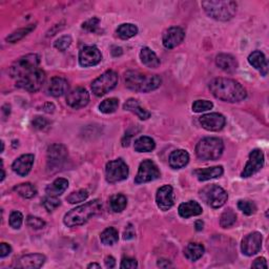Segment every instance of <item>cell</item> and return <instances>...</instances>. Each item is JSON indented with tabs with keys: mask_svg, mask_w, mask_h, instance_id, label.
<instances>
[{
	"mask_svg": "<svg viewBox=\"0 0 269 269\" xmlns=\"http://www.w3.org/2000/svg\"><path fill=\"white\" fill-rule=\"evenodd\" d=\"M49 123L50 122L47 119L43 118V117H39V116L35 117L33 120V125L37 129H44L49 125Z\"/></svg>",
	"mask_w": 269,
	"mask_h": 269,
	"instance_id": "cell-47",
	"label": "cell"
},
{
	"mask_svg": "<svg viewBox=\"0 0 269 269\" xmlns=\"http://www.w3.org/2000/svg\"><path fill=\"white\" fill-rule=\"evenodd\" d=\"M200 197L203 201L212 209H220L227 202L228 195L222 187L211 184V185L205 186L200 191Z\"/></svg>",
	"mask_w": 269,
	"mask_h": 269,
	"instance_id": "cell-7",
	"label": "cell"
},
{
	"mask_svg": "<svg viewBox=\"0 0 269 269\" xmlns=\"http://www.w3.org/2000/svg\"><path fill=\"white\" fill-rule=\"evenodd\" d=\"M189 162V155L186 150L184 149H177L173 151L168 159L170 166L174 170H180L184 166H186Z\"/></svg>",
	"mask_w": 269,
	"mask_h": 269,
	"instance_id": "cell-25",
	"label": "cell"
},
{
	"mask_svg": "<svg viewBox=\"0 0 269 269\" xmlns=\"http://www.w3.org/2000/svg\"><path fill=\"white\" fill-rule=\"evenodd\" d=\"M36 25H30L29 27L19 29L17 30H15L10 36H7L5 38V40L10 43H16L18 41H20L22 38H25L27 35H29L30 32H33L35 30Z\"/></svg>",
	"mask_w": 269,
	"mask_h": 269,
	"instance_id": "cell-33",
	"label": "cell"
},
{
	"mask_svg": "<svg viewBox=\"0 0 269 269\" xmlns=\"http://www.w3.org/2000/svg\"><path fill=\"white\" fill-rule=\"evenodd\" d=\"M160 177V171L151 160H144L139 166V171L135 178L136 184H142L157 180Z\"/></svg>",
	"mask_w": 269,
	"mask_h": 269,
	"instance_id": "cell-11",
	"label": "cell"
},
{
	"mask_svg": "<svg viewBox=\"0 0 269 269\" xmlns=\"http://www.w3.org/2000/svg\"><path fill=\"white\" fill-rule=\"evenodd\" d=\"M263 166H264L263 151L259 149H253L249 153V159L244 167V170L241 174V177L242 178H249V177L253 176L262 170Z\"/></svg>",
	"mask_w": 269,
	"mask_h": 269,
	"instance_id": "cell-12",
	"label": "cell"
},
{
	"mask_svg": "<svg viewBox=\"0 0 269 269\" xmlns=\"http://www.w3.org/2000/svg\"><path fill=\"white\" fill-rule=\"evenodd\" d=\"M224 173L222 166H212V167H207V168H200V170L195 171V175L199 181L204 182L210 179H216L221 177Z\"/></svg>",
	"mask_w": 269,
	"mask_h": 269,
	"instance_id": "cell-26",
	"label": "cell"
},
{
	"mask_svg": "<svg viewBox=\"0 0 269 269\" xmlns=\"http://www.w3.org/2000/svg\"><path fill=\"white\" fill-rule=\"evenodd\" d=\"M118 74L114 71H106L91 83V90L97 97H102L116 88Z\"/></svg>",
	"mask_w": 269,
	"mask_h": 269,
	"instance_id": "cell-8",
	"label": "cell"
},
{
	"mask_svg": "<svg viewBox=\"0 0 269 269\" xmlns=\"http://www.w3.org/2000/svg\"><path fill=\"white\" fill-rule=\"evenodd\" d=\"M251 267L253 268H265L267 269V262L264 258H258L255 260V262L252 263Z\"/></svg>",
	"mask_w": 269,
	"mask_h": 269,
	"instance_id": "cell-51",
	"label": "cell"
},
{
	"mask_svg": "<svg viewBox=\"0 0 269 269\" xmlns=\"http://www.w3.org/2000/svg\"><path fill=\"white\" fill-rule=\"evenodd\" d=\"M68 152L62 144H53L48 149V167L50 170L58 171L64 165Z\"/></svg>",
	"mask_w": 269,
	"mask_h": 269,
	"instance_id": "cell-10",
	"label": "cell"
},
{
	"mask_svg": "<svg viewBox=\"0 0 269 269\" xmlns=\"http://www.w3.org/2000/svg\"><path fill=\"white\" fill-rule=\"evenodd\" d=\"M116 32L121 39L126 40L138 34V28L132 24H123L118 27Z\"/></svg>",
	"mask_w": 269,
	"mask_h": 269,
	"instance_id": "cell-35",
	"label": "cell"
},
{
	"mask_svg": "<svg viewBox=\"0 0 269 269\" xmlns=\"http://www.w3.org/2000/svg\"><path fill=\"white\" fill-rule=\"evenodd\" d=\"M99 24H100V20L98 18H96V17H93V18L89 19L88 21L83 22L82 29L89 30V32H95V30L99 27Z\"/></svg>",
	"mask_w": 269,
	"mask_h": 269,
	"instance_id": "cell-46",
	"label": "cell"
},
{
	"mask_svg": "<svg viewBox=\"0 0 269 269\" xmlns=\"http://www.w3.org/2000/svg\"><path fill=\"white\" fill-rule=\"evenodd\" d=\"M124 81L127 89L139 93H149L157 90L162 83V79L158 75H148L137 71L126 72Z\"/></svg>",
	"mask_w": 269,
	"mask_h": 269,
	"instance_id": "cell-3",
	"label": "cell"
},
{
	"mask_svg": "<svg viewBox=\"0 0 269 269\" xmlns=\"http://www.w3.org/2000/svg\"><path fill=\"white\" fill-rule=\"evenodd\" d=\"M155 140L148 136H142L140 138H138L134 143V149L138 152H149L155 149Z\"/></svg>",
	"mask_w": 269,
	"mask_h": 269,
	"instance_id": "cell-31",
	"label": "cell"
},
{
	"mask_svg": "<svg viewBox=\"0 0 269 269\" xmlns=\"http://www.w3.org/2000/svg\"><path fill=\"white\" fill-rule=\"evenodd\" d=\"M224 150V143L220 138L207 137L200 140L196 147V155L200 160L214 161L218 160Z\"/></svg>",
	"mask_w": 269,
	"mask_h": 269,
	"instance_id": "cell-6",
	"label": "cell"
},
{
	"mask_svg": "<svg viewBox=\"0 0 269 269\" xmlns=\"http://www.w3.org/2000/svg\"><path fill=\"white\" fill-rule=\"evenodd\" d=\"M236 221H237L236 212L232 209H228L222 213V216L220 218V225L223 228H228L230 226H233L236 223Z\"/></svg>",
	"mask_w": 269,
	"mask_h": 269,
	"instance_id": "cell-38",
	"label": "cell"
},
{
	"mask_svg": "<svg viewBox=\"0 0 269 269\" xmlns=\"http://www.w3.org/2000/svg\"><path fill=\"white\" fill-rule=\"evenodd\" d=\"M71 44H72L71 36H62L55 41V43H54V47H55L60 52H64L68 48H70Z\"/></svg>",
	"mask_w": 269,
	"mask_h": 269,
	"instance_id": "cell-43",
	"label": "cell"
},
{
	"mask_svg": "<svg viewBox=\"0 0 269 269\" xmlns=\"http://www.w3.org/2000/svg\"><path fill=\"white\" fill-rule=\"evenodd\" d=\"M184 37H185V33H184L183 29L179 27L170 28L163 33L162 42L164 48L168 50L175 49L179 44H181V42L184 40Z\"/></svg>",
	"mask_w": 269,
	"mask_h": 269,
	"instance_id": "cell-16",
	"label": "cell"
},
{
	"mask_svg": "<svg viewBox=\"0 0 269 269\" xmlns=\"http://www.w3.org/2000/svg\"><path fill=\"white\" fill-rule=\"evenodd\" d=\"M27 224L29 227L33 229H41L45 226V222L38 217L29 216L27 219Z\"/></svg>",
	"mask_w": 269,
	"mask_h": 269,
	"instance_id": "cell-45",
	"label": "cell"
},
{
	"mask_svg": "<svg viewBox=\"0 0 269 269\" xmlns=\"http://www.w3.org/2000/svg\"><path fill=\"white\" fill-rule=\"evenodd\" d=\"M238 207L246 216H251V214L256 213L257 211L256 204L251 201H247V200H240L238 202Z\"/></svg>",
	"mask_w": 269,
	"mask_h": 269,
	"instance_id": "cell-40",
	"label": "cell"
},
{
	"mask_svg": "<svg viewBox=\"0 0 269 269\" xmlns=\"http://www.w3.org/2000/svg\"><path fill=\"white\" fill-rule=\"evenodd\" d=\"M110 205H111V209L114 212H121L126 209L127 199L125 196H123L121 194L115 195L111 198Z\"/></svg>",
	"mask_w": 269,
	"mask_h": 269,
	"instance_id": "cell-36",
	"label": "cell"
},
{
	"mask_svg": "<svg viewBox=\"0 0 269 269\" xmlns=\"http://www.w3.org/2000/svg\"><path fill=\"white\" fill-rule=\"evenodd\" d=\"M201 126L209 132H219L223 129L226 124V119L222 114L219 113H210L203 115L199 119Z\"/></svg>",
	"mask_w": 269,
	"mask_h": 269,
	"instance_id": "cell-14",
	"label": "cell"
},
{
	"mask_svg": "<svg viewBox=\"0 0 269 269\" xmlns=\"http://www.w3.org/2000/svg\"><path fill=\"white\" fill-rule=\"evenodd\" d=\"M209 90L214 98L224 102H240L247 96L246 90L233 79L216 78L209 83Z\"/></svg>",
	"mask_w": 269,
	"mask_h": 269,
	"instance_id": "cell-2",
	"label": "cell"
},
{
	"mask_svg": "<svg viewBox=\"0 0 269 269\" xmlns=\"http://www.w3.org/2000/svg\"><path fill=\"white\" fill-rule=\"evenodd\" d=\"M180 217L184 219H188L190 217L200 216L203 212L202 206L200 205L197 201H188L185 203L180 204L178 209Z\"/></svg>",
	"mask_w": 269,
	"mask_h": 269,
	"instance_id": "cell-24",
	"label": "cell"
},
{
	"mask_svg": "<svg viewBox=\"0 0 269 269\" xmlns=\"http://www.w3.org/2000/svg\"><path fill=\"white\" fill-rule=\"evenodd\" d=\"M120 267H121V268H129V269H133V268H137V267H138V263H137V261H136L135 259H132V258H124V259L122 260Z\"/></svg>",
	"mask_w": 269,
	"mask_h": 269,
	"instance_id": "cell-49",
	"label": "cell"
},
{
	"mask_svg": "<svg viewBox=\"0 0 269 269\" xmlns=\"http://www.w3.org/2000/svg\"><path fill=\"white\" fill-rule=\"evenodd\" d=\"M141 62L149 68H157L160 65V59L156 55L155 52H152L149 48L144 47L140 52Z\"/></svg>",
	"mask_w": 269,
	"mask_h": 269,
	"instance_id": "cell-28",
	"label": "cell"
},
{
	"mask_svg": "<svg viewBox=\"0 0 269 269\" xmlns=\"http://www.w3.org/2000/svg\"><path fill=\"white\" fill-rule=\"evenodd\" d=\"M216 64L221 68L222 71L226 73H235L238 68V61L237 59L229 55V54H220L216 58Z\"/></svg>",
	"mask_w": 269,
	"mask_h": 269,
	"instance_id": "cell-23",
	"label": "cell"
},
{
	"mask_svg": "<svg viewBox=\"0 0 269 269\" xmlns=\"http://www.w3.org/2000/svg\"><path fill=\"white\" fill-rule=\"evenodd\" d=\"M263 237L258 232H253L246 236L242 240L241 249L245 256L251 257L258 253L262 247Z\"/></svg>",
	"mask_w": 269,
	"mask_h": 269,
	"instance_id": "cell-13",
	"label": "cell"
},
{
	"mask_svg": "<svg viewBox=\"0 0 269 269\" xmlns=\"http://www.w3.org/2000/svg\"><path fill=\"white\" fill-rule=\"evenodd\" d=\"M68 82L62 77H53L50 81L48 93L53 97H61L67 93Z\"/></svg>",
	"mask_w": 269,
	"mask_h": 269,
	"instance_id": "cell-21",
	"label": "cell"
},
{
	"mask_svg": "<svg viewBox=\"0 0 269 269\" xmlns=\"http://www.w3.org/2000/svg\"><path fill=\"white\" fill-rule=\"evenodd\" d=\"M88 198H89L88 190L80 189L77 191H73L71 195H68L66 197V201L71 204H76V203L84 202Z\"/></svg>",
	"mask_w": 269,
	"mask_h": 269,
	"instance_id": "cell-39",
	"label": "cell"
},
{
	"mask_svg": "<svg viewBox=\"0 0 269 269\" xmlns=\"http://www.w3.org/2000/svg\"><path fill=\"white\" fill-rule=\"evenodd\" d=\"M158 266L161 267V268H168V267H172V263L170 262L168 260H165V259H160L158 261Z\"/></svg>",
	"mask_w": 269,
	"mask_h": 269,
	"instance_id": "cell-54",
	"label": "cell"
},
{
	"mask_svg": "<svg viewBox=\"0 0 269 269\" xmlns=\"http://www.w3.org/2000/svg\"><path fill=\"white\" fill-rule=\"evenodd\" d=\"M128 174V166L122 159L113 160L105 166L106 181L112 184L127 179Z\"/></svg>",
	"mask_w": 269,
	"mask_h": 269,
	"instance_id": "cell-9",
	"label": "cell"
},
{
	"mask_svg": "<svg viewBox=\"0 0 269 269\" xmlns=\"http://www.w3.org/2000/svg\"><path fill=\"white\" fill-rule=\"evenodd\" d=\"M40 65V57L37 54H29L17 59L10 67V76L16 87L30 93L39 90L45 81V73Z\"/></svg>",
	"mask_w": 269,
	"mask_h": 269,
	"instance_id": "cell-1",
	"label": "cell"
},
{
	"mask_svg": "<svg viewBox=\"0 0 269 269\" xmlns=\"http://www.w3.org/2000/svg\"><path fill=\"white\" fill-rule=\"evenodd\" d=\"M100 240L107 246H112L114 244H116L119 240V235H118V230L114 227H109L105 230H103V233L100 236Z\"/></svg>",
	"mask_w": 269,
	"mask_h": 269,
	"instance_id": "cell-34",
	"label": "cell"
},
{
	"mask_svg": "<svg viewBox=\"0 0 269 269\" xmlns=\"http://www.w3.org/2000/svg\"><path fill=\"white\" fill-rule=\"evenodd\" d=\"M90 102V94L88 90L83 88H77L66 96V104L74 110H79L87 106Z\"/></svg>",
	"mask_w": 269,
	"mask_h": 269,
	"instance_id": "cell-15",
	"label": "cell"
},
{
	"mask_svg": "<svg viewBox=\"0 0 269 269\" xmlns=\"http://www.w3.org/2000/svg\"><path fill=\"white\" fill-rule=\"evenodd\" d=\"M202 6L205 13L214 20L228 21L237 13V3L230 0H210L203 1Z\"/></svg>",
	"mask_w": 269,
	"mask_h": 269,
	"instance_id": "cell-5",
	"label": "cell"
},
{
	"mask_svg": "<svg viewBox=\"0 0 269 269\" xmlns=\"http://www.w3.org/2000/svg\"><path fill=\"white\" fill-rule=\"evenodd\" d=\"M34 160L35 157L32 153H27V155L20 156L14 161V163L12 165L13 171L21 177H26L30 174V170H32Z\"/></svg>",
	"mask_w": 269,
	"mask_h": 269,
	"instance_id": "cell-20",
	"label": "cell"
},
{
	"mask_svg": "<svg viewBox=\"0 0 269 269\" xmlns=\"http://www.w3.org/2000/svg\"><path fill=\"white\" fill-rule=\"evenodd\" d=\"M24 222V216L19 211H12L10 214V225L14 229H19Z\"/></svg>",
	"mask_w": 269,
	"mask_h": 269,
	"instance_id": "cell-44",
	"label": "cell"
},
{
	"mask_svg": "<svg viewBox=\"0 0 269 269\" xmlns=\"http://www.w3.org/2000/svg\"><path fill=\"white\" fill-rule=\"evenodd\" d=\"M54 110H55V106H54L53 103H45L41 106L40 111H43L45 113H53Z\"/></svg>",
	"mask_w": 269,
	"mask_h": 269,
	"instance_id": "cell-53",
	"label": "cell"
},
{
	"mask_svg": "<svg viewBox=\"0 0 269 269\" xmlns=\"http://www.w3.org/2000/svg\"><path fill=\"white\" fill-rule=\"evenodd\" d=\"M204 246L199 243H189L184 248V256L191 262H196L204 255Z\"/></svg>",
	"mask_w": 269,
	"mask_h": 269,
	"instance_id": "cell-29",
	"label": "cell"
},
{
	"mask_svg": "<svg viewBox=\"0 0 269 269\" xmlns=\"http://www.w3.org/2000/svg\"><path fill=\"white\" fill-rule=\"evenodd\" d=\"M68 187V181L64 178H58L45 189L48 196L58 197L62 195Z\"/></svg>",
	"mask_w": 269,
	"mask_h": 269,
	"instance_id": "cell-30",
	"label": "cell"
},
{
	"mask_svg": "<svg viewBox=\"0 0 269 269\" xmlns=\"http://www.w3.org/2000/svg\"><path fill=\"white\" fill-rule=\"evenodd\" d=\"M119 100L117 98H110L102 101L99 105V110L103 114H113L118 110Z\"/></svg>",
	"mask_w": 269,
	"mask_h": 269,
	"instance_id": "cell-37",
	"label": "cell"
},
{
	"mask_svg": "<svg viewBox=\"0 0 269 269\" xmlns=\"http://www.w3.org/2000/svg\"><path fill=\"white\" fill-rule=\"evenodd\" d=\"M156 202L159 209L163 211L171 209L175 204L174 189L171 185H164L160 187L156 195Z\"/></svg>",
	"mask_w": 269,
	"mask_h": 269,
	"instance_id": "cell-18",
	"label": "cell"
},
{
	"mask_svg": "<svg viewBox=\"0 0 269 269\" xmlns=\"http://www.w3.org/2000/svg\"><path fill=\"white\" fill-rule=\"evenodd\" d=\"M203 227H204V222L202 220H198L196 222V229L198 230V232H201Z\"/></svg>",
	"mask_w": 269,
	"mask_h": 269,
	"instance_id": "cell-56",
	"label": "cell"
},
{
	"mask_svg": "<svg viewBox=\"0 0 269 269\" xmlns=\"http://www.w3.org/2000/svg\"><path fill=\"white\" fill-rule=\"evenodd\" d=\"M45 256L40 255V253H30L18 259L14 263V267L17 268H29V269H36L40 268L45 263Z\"/></svg>",
	"mask_w": 269,
	"mask_h": 269,
	"instance_id": "cell-19",
	"label": "cell"
},
{
	"mask_svg": "<svg viewBox=\"0 0 269 269\" xmlns=\"http://www.w3.org/2000/svg\"><path fill=\"white\" fill-rule=\"evenodd\" d=\"M123 109L135 114L136 116L141 120H148L150 117V113L143 109V107H141L139 101L136 99H128L124 103V105H123Z\"/></svg>",
	"mask_w": 269,
	"mask_h": 269,
	"instance_id": "cell-27",
	"label": "cell"
},
{
	"mask_svg": "<svg viewBox=\"0 0 269 269\" xmlns=\"http://www.w3.org/2000/svg\"><path fill=\"white\" fill-rule=\"evenodd\" d=\"M12 251V248L10 245H7L6 243H1L0 245V257L5 258L6 256H9Z\"/></svg>",
	"mask_w": 269,
	"mask_h": 269,
	"instance_id": "cell-50",
	"label": "cell"
},
{
	"mask_svg": "<svg viewBox=\"0 0 269 269\" xmlns=\"http://www.w3.org/2000/svg\"><path fill=\"white\" fill-rule=\"evenodd\" d=\"M104 262H105V266H106L107 268H114L115 265H116V260H115L112 256L106 257Z\"/></svg>",
	"mask_w": 269,
	"mask_h": 269,
	"instance_id": "cell-52",
	"label": "cell"
},
{
	"mask_svg": "<svg viewBox=\"0 0 269 269\" xmlns=\"http://www.w3.org/2000/svg\"><path fill=\"white\" fill-rule=\"evenodd\" d=\"M100 267H101V266H100V265L97 264V263H91V264L88 265V268H100Z\"/></svg>",
	"mask_w": 269,
	"mask_h": 269,
	"instance_id": "cell-57",
	"label": "cell"
},
{
	"mask_svg": "<svg viewBox=\"0 0 269 269\" xmlns=\"http://www.w3.org/2000/svg\"><path fill=\"white\" fill-rule=\"evenodd\" d=\"M14 190L16 191V193L25 199H32L36 196L37 194V189L36 187L33 185L32 183H21L19 185H16L14 187Z\"/></svg>",
	"mask_w": 269,
	"mask_h": 269,
	"instance_id": "cell-32",
	"label": "cell"
},
{
	"mask_svg": "<svg viewBox=\"0 0 269 269\" xmlns=\"http://www.w3.org/2000/svg\"><path fill=\"white\" fill-rule=\"evenodd\" d=\"M42 204L45 209H47L49 212H52L61 205V201L57 197L48 196L42 200Z\"/></svg>",
	"mask_w": 269,
	"mask_h": 269,
	"instance_id": "cell-41",
	"label": "cell"
},
{
	"mask_svg": "<svg viewBox=\"0 0 269 269\" xmlns=\"http://www.w3.org/2000/svg\"><path fill=\"white\" fill-rule=\"evenodd\" d=\"M102 203L100 200L96 199L93 201L88 202L81 206L76 207L65 213L63 218V223L67 227H75L83 225L91 217H94L100 210H101Z\"/></svg>",
	"mask_w": 269,
	"mask_h": 269,
	"instance_id": "cell-4",
	"label": "cell"
},
{
	"mask_svg": "<svg viewBox=\"0 0 269 269\" xmlns=\"http://www.w3.org/2000/svg\"><path fill=\"white\" fill-rule=\"evenodd\" d=\"M248 62L250 65L258 70L261 75L266 76L268 73V63L264 54L261 51L252 52L248 56Z\"/></svg>",
	"mask_w": 269,
	"mask_h": 269,
	"instance_id": "cell-22",
	"label": "cell"
},
{
	"mask_svg": "<svg viewBox=\"0 0 269 269\" xmlns=\"http://www.w3.org/2000/svg\"><path fill=\"white\" fill-rule=\"evenodd\" d=\"M136 237V232H135V227L133 224H128L125 227L124 233H123V239L124 240H133Z\"/></svg>",
	"mask_w": 269,
	"mask_h": 269,
	"instance_id": "cell-48",
	"label": "cell"
},
{
	"mask_svg": "<svg viewBox=\"0 0 269 269\" xmlns=\"http://www.w3.org/2000/svg\"><path fill=\"white\" fill-rule=\"evenodd\" d=\"M213 107V104L211 101L209 100H197L193 103V112L195 113H202L209 111Z\"/></svg>",
	"mask_w": 269,
	"mask_h": 269,
	"instance_id": "cell-42",
	"label": "cell"
},
{
	"mask_svg": "<svg viewBox=\"0 0 269 269\" xmlns=\"http://www.w3.org/2000/svg\"><path fill=\"white\" fill-rule=\"evenodd\" d=\"M102 60V55L96 47H86L79 53V63L83 67L95 66Z\"/></svg>",
	"mask_w": 269,
	"mask_h": 269,
	"instance_id": "cell-17",
	"label": "cell"
},
{
	"mask_svg": "<svg viewBox=\"0 0 269 269\" xmlns=\"http://www.w3.org/2000/svg\"><path fill=\"white\" fill-rule=\"evenodd\" d=\"M112 54H113V56H114V57L120 56V55H122V49H121V48H117V47H115V48H113Z\"/></svg>",
	"mask_w": 269,
	"mask_h": 269,
	"instance_id": "cell-55",
	"label": "cell"
}]
</instances>
